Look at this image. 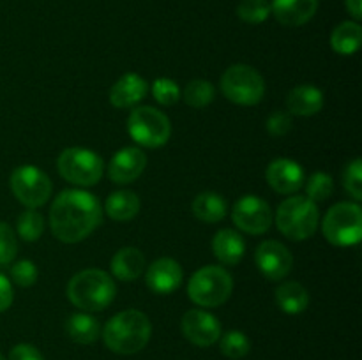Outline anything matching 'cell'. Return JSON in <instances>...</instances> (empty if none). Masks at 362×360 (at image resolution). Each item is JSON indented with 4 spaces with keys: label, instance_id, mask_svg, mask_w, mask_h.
<instances>
[{
    "label": "cell",
    "instance_id": "obj_1",
    "mask_svg": "<svg viewBox=\"0 0 362 360\" xmlns=\"http://www.w3.org/2000/svg\"><path fill=\"white\" fill-rule=\"evenodd\" d=\"M103 221V208L94 194L81 189L62 191L49 208L52 233L66 244L87 239Z\"/></svg>",
    "mask_w": 362,
    "mask_h": 360
},
{
    "label": "cell",
    "instance_id": "obj_2",
    "mask_svg": "<svg viewBox=\"0 0 362 360\" xmlns=\"http://www.w3.org/2000/svg\"><path fill=\"white\" fill-rule=\"evenodd\" d=\"M103 341L106 348L119 355H133L141 352L151 341L152 325L147 314L136 309H127L110 318L103 328Z\"/></svg>",
    "mask_w": 362,
    "mask_h": 360
},
{
    "label": "cell",
    "instance_id": "obj_3",
    "mask_svg": "<svg viewBox=\"0 0 362 360\" xmlns=\"http://www.w3.org/2000/svg\"><path fill=\"white\" fill-rule=\"evenodd\" d=\"M115 293L117 288L113 279L99 268L78 272L67 284V296L71 304L88 313L106 309L115 299Z\"/></svg>",
    "mask_w": 362,
    "mask_h": 360
},
{
    "label": "cell",
    "instance_id": "obj_4",
    "mask_svg": "<svg viewBox=\"0 0 362 360\" xmlns=\"http://www.w3.org/2000/svg\"><path fill=\"white\" fill-rule=\"evenodd\" d=\"M276 224L286 239L296 242L310 239L318 228L317 203L306 196L288 198L279 205Z\"/></svg>",
    "mask_w": 362,
    "mask_h": 360
},
{
    "label": "cell",
    "instance_id": "obj_5",
    "mask_svg": "<svg viewBox=\"0 0 362 360\" xmlns=\"http://www.w3.org/2000/svg\"><path fill=\"white\" fill-rule=\"evenodd\" d=\"M232 275L221 267H204L193 274L187 284V295L200 307H218L232 295Z\"/></svg>",
    "mask_w": 362,
    "mask_h": 360
},
{
    "label": "cell",
    "instance_id": "obj_6",
    "mask_svg": "<svg viewBox=\"0 0 362 360\" xmlns=\"http://www.w3.org/2000/svg\"><path fill=\"white\" fill-rule=\"evenodd\" d=\"M221 92L235 104L253 106L264 99L265 81L262 74L251 66L235 64L223 73Z\"/></svg>",
    "mask_w": 362,
    "mask_h": 360
},
{
    "label": "cell",
    "instance_id": "obj_7",
    "mask_svg": "<svg viewBox=\"0 0 362 360\" xmlns=\"http://www.w3.org/2000/svg\"><path fill=\"white\" fill-rule=\"evenodd\" d=\"M325 239L339 247L356 246L362 236V210L357 203L341 201L329 208L324 217Z\"/></svg>",
    "mask_w": 362,
    "mask_h": 360
},
{
    "label": "cell",
    "instance_id": "obj_8",
    "mask_svg": "<svg viewBox=\"0 0 362 360\" xmlns=\"http://www.w3.org/2000/svg\"><path fill=\"white\" fill-rule=\"evenodd\" d=\"M57 168L62 179L80 187L94 186L105 173V162L95 152L81 147H71L60 154Z\"/></svg>",
    "mask_w": 362,
    "mask_h": 360
},
{
    "label": "cell",
    "instance_id": "obj_9",
    "mask_svg": "<svg viewBox=\"0 0 362 360\" xmlns=\"http://www.w3.org/2000/svg\"><path fill=\"white\" fill-rule=\"evenodd\" d=\"M129 136L141 147L158 148L170 140L172 126L168 116L152 106H140L131 112L127 119Z\"/></svg>",
    "mask_w": 362,
    "mask_h": 360
},
{
    "label": "cell",
    "instance_id": "obj_10",
    "mask_svg": "<svg viewBox=\"0 0 362 360\" xmlns=\"http://www.w3.org/2000/svg\"><path fill=\"white\" fill-rule=\"evenodd\" d=\"M9 184L16 200L28 208L42 207L52 196V180L35 166L25 164L14 169Z\"/></svg>",
    "mask_w": 362,
    "mask_h": 360
},
{
    "label": "cell",
    "instance_id": "obj_11",
    "mask_svg": "<svg viewBox=\"0 0 362 360\" xmlns=\"http://www.w3.org/2000/svg\"><path fill=\"white\" fill-rule=\"evenodd\" d=\"M232 219L235 226L251 235H262L272 224V210L267 201L257 196L240 198L232 208Z\"/></svg>",
    "mask_w": 362,
    "mask_h": 360
},
{
    "label": "cell",
    "instance_id": "obj_12",
    "mask_svg": "<svg viewBox=\"0 0 362 360\" xmlns=\"http://www.w3.org/2000/svg\"><path fill=\"white\" fill-rule=\"evenodd\" d=\"M257 267L269 281H279L290 274L293 265V256L288 247L278 240H265L257 247L255 253Z\"/></svg>",
    "mask_w": 362,
    "mask_h": 360
},
{
    "label": "cell",
    "instance_id": "obj_13",
    "mask_svg": "<svg viewBox=\"0 0 362 360\" xmlns=\"http://www.w3.org/2000/svg\"><path fill=\"white\" fill-rule=\"evenodd\" d=\"M180 328L187 341L200 348L212 346L221 337V325H219L218 318L202 309L187 311L180 321Z\"/></svg>",
    "mask_w": 362,
    "mask_h": 360
},
{
    "label": "cell",
    "instance_id": "obj_14",
    "mask_svg": "<svg viewBox=\"0 0 362 360\" xmlns=\"http://www.w3.org/2000/svg\"><path fill=\"white\" fill-rule=\"evenodd\" d=\"M147 155L136 147L120 148L108 164V176L115 184H131L144 173Z\"/></svg>",
    "mask_w": 362,
    "mask_h": 360
},
{
    "label": "cell",
    "instance_id": "obj_15",
    "mask_svg": "<svg viewBox=\"0 0 362 360\" xmlns=\"http://www.w3.org/2000/svg\"><path fill=\"white\" fill-rule=\"evenodd\" d=\"M267 182L276 193L292 194L304 186V172L292 159H276L267 166Z\"/></svg>",
    "mask_w": 362,
    "mask_h": 360
},
{
    "label": "cell",
    "instance_id": "obj_16",
    "mask_svg": "<svg viewBox=\"0 0 362 360\" xmlns=\"http://www.w3.org/2000/svg\"><path fill=\"white\" fill-rule=\"evenodd\" d=\"M145 282L158 295H170L182 282V268L172 258H159L148 267Z\"/></svg>",
    "mask_w": 362,
    "mask_h": 360
},
{
    "label": "cell",
    "instance_id": "obj_17",
    "mask_svg": "<svg viewBox=\"0 0 362 360\" xmlns=\"http://www.w3.org/2000/svg\"><path fill=\"white\" fill-rule=\"evenodd\" d=\"M318 0H272L271 14L285 27L306 25L317 14Z\"/></svg>",
    "mask_w": 362,
    "mask_h": 360
},
{
    "label": "cell",
    "instance_id": "obj_18",
    "mask_svg": "<svg viewBox=\"0 0 362 360\" xmlns=\"http://www.w3.org/2000/svg\"><path fill=\"white\" fill-rule=\"evenodd\" d=\"M148 85L140 74L127 73L115 81L110 90V102L115 108H134L147 95Z\"/></svg>",
    "mask_w": 362,
    "mask_h": 360
},
{
    "label": "cell",
    "instance_id": "obj_19",
    "mask_svg": "<svg viewBox=\"0 0 362 360\" xmlns=\"http://www.w3.org/2000/svg\"><path fill=\"white\" fill-rule=\"evenodd\" d=\"M286 108L290 115L311 116L324 108V92L311 85H300L290 90L286 97Z\"/></svg>",
    "mask_w": 362,
    "mask_h": 360
},
{
    "label": "cell",
    "instance_id": "obj_20",
    "mask_svg": "<svg viewBox=\"0 0 362 360\" xmlns=\"http://www.w3.org/2000/svg\"><path fill=\"white\" fill-rule=\"evenodd\" d=\"M212 251L216 258L225 265H239L244 258L246 242L235 229H219L212 240Z\"/></svg>",
    "mask_w": 362,
    "mask_h": 360
},
{
    "label": "cell",
    "instance_id": "obj_21",
    "mask_svg": "<svg viewBox=\"0 0 362 360\" xmlns=\"http://www.w3.org/2000/svg\"><path fill=\"white\" fill-rule=\"evenodd\" d=\"M145 270V256L136 247H124L117 251L112 260V272L120 281H134Z\"/></svg>",
    "mask_w": 362,
    "mask_h": 360
},
{
    "label": "cell",
    "instance_id": "obj_22",
    "mask_svg": "<svg viewBox=\"0 0 362 360\" xmlns=\"http://www.w3.org/2000/svg\"><path fill=\"white\" fill-rule=\"evenodd\" d=\"M276 304L286 314H299L310 304V295L303 284L296 281H286L276 289Z\"/></svg>",
    "mask_w": 362,
    "mask_h": 360
},
{
    "label": "cell",
    "instance_id": "obj_23",
    "mask_svg": "<svg viewBox=\"0 0 362 360\" xmlns=\"http://www.w3.org/2000/svg\"><path fill=\"white\" fill-rule=\"evenodd\" d=\"M105 210L113 221H131L140 212V198L131 191H115L106 200Z\"/></svg>",
    "mask_w": 362,
    "mask_h": 360
},
{
    "label": "cell",
    "instance_id": "obj_24",
    "mask_svg": "<svg viewBox=\"0 0 362 360\" xmlns=\"http://www.w3.org/2000/svg\"><path fill=\"white\" fill-rule=\"evenodd\" d=\"M193 214L197 215V219H200L202 222H214L221 221L226 215V201L219 196L218 193H212V191H205V193H200L193 200Z\"/></svg>",
    "mask_w": 362,
    "mask_h": 360
},
{
    "label": "cell",
    "instance_id": "obj_25",
    "mask_svg": "<svg viewBox=\"0 0 362 360\" xmlns=\"http://www.w3.org/2000/svg\"><path fill=\"white\" fill-rule=\"evenodd\" d=\"M362 28L357 21H343L332 30L331 48L339 55H354L361 48Z\"/></svg>",
    "mask_w": 362,
    "mask_h": 360
},
{
    "label": "cell",
    "instance_id": "obj_26",
    "mask_svg": "<svg viewBox=\"0 0 362 360\" xmlns=\"http://www.w3.org/2000/svg\"><path fill=\"white\" fill-rule=\"evenodd\" d=\"M66 332L78 344H92L101 335V327L94 316L85 313H76L66 321Z\"/></svg>",
    "mask_w": 362,
    "mask_h": 360
},
{
    "label": "cell",
    "instance_id": "obj_27",
    "mask_svg": "<svg viewBox=\"0 0 362 360\" xmlns=\"http://www.w3.org/2000/svg\"><path fill=\"white\" fill-rule=\"evenodd\" d=\"M216 90L212 87L211 81L207 80H193L187 83L186 90H184V101L187 102V106L191 108H205V106L211 104L214 101Z\"/></svg>",
    "mask_w": 362,
    "mask_h": 360
},
{
    "label": "cell",
    "instance_id": "obj_28",
    "mask_svg": "<svg viewBox=\"0 0 362 360\" xmlns=\"http://www.w3.org/2000/svg\"><path fill=\"white\" fill-rule=\"evenodd\" d=\"M219 341V349L225 356L232 360H239L243 356H246L251 349L250 339L246 337V334L239 330H230L226 334H223Z\"/></svg>",
    "mask_w": 362,
    "mask_h": 360
},
{
    "label": "cell",
    "instance_id": "obj_29",
    "mask_svg": "<svg viewBox=\"0 0 362 360\" xmlns=\"http://www.w3.org/2000/svg\"><path fill=\"white\" fill-rule=\"evenodd\" d=\"M42 232H45V219L39 212H35L34 208L21 212L18 217V235L21 239L27 242H35L41 239Z\"/></svg>",
    "mask_w": 362,
    "mask_h": 360
},
{
    "label": "cell",
    "instance_id": "obj_30",
    "mask_svg": "<svg viewBox=\"0 0 362 360\" xmlns=\"http://www.w3.org/2000/svg\"><path fill=\"white\" fill-rule=\"evenodd\" d=\"M237 16L244 23H264L271 16V2L269 0H240V4L237 6Z\"/></svg>",
    "mask_w": 362,
    "mask_h": 360
},
{
    "label": "cell",
    "instance_id": "obj_31",
    "mask_svg": "<svg viewBox=\"0 0 362 360\" xmlns=\"http://www.w3.org/2000/svg\"><path fill=\"white\" fill-rule=\"evenodd\" d=\"M332 189H334V182H332L331 175L318 172L311 175L306 182V198H310L311 201H324L331 196Z\"/></svg>",
    "mask_w": 362,
    "mask_h": 360
},
{
    "label": "cell",
    "instance_id": "obj_32",
    "mask_svg": "<svg viewBox=\"0 0 362 360\" xmlns=\"http://www.w3.org/2000/svg\"><path fill=\"white\" fill-rule=\"evenodd\" d=\"M152 95L163 106H173L180 99V88L170 78H158L152 85Z\"/></svg>",
    "mask_w": 362,
    "mask_h": 360
},
{
    "label": "cell",
    "instance_id": "obj_33",
    "mask_svg": "<svg viewBox=\"0 0 362 360\" xmlns=\"http://www.w3.org/2000/svg\"><path fill=\"white\" fill-rule=\"evenodd\" d=\"M343 186L352 194L354 200H362V161L356 159L350 164H346L345 173H343Z\"/></svg>",
    "mask_w": 362,
    "mask_h": 360
},
{
    "label": "cell",
    "instance_id": "obj_34",
    "mask_svg": "<svg viewBox=\"0 0 362 360\" xmlns=\"http://www.w3.org/2000/svg\"><path fill=\"white\" fill-rule=\"evenodd\" d=\"M18 242L7 222L0 221V265H9L16 258Z\"/></svg>",
    "mask_w": 362,
    "mask_h": 360
},
{
    "label": "cell",
    "instance_id": "obj_35",
    "mask_svg": "<svg viewBox=\"0 0 362 360\" xmlns=\"http://www.w3.org/2000/svg\"><path fill=\"white\" fill-rule=\"evenodd\" d=\"M11 277L18 286L27 288L37 281V268L30 260H21L11 267Z\"/></svg>",
    "mask_w": 362,
    "mask_h": 360
},
{
    "label": "cell",
    "instance_id": "obj_36",
    "mask_svg": "<svg viewBox=\"0 0 362 360\" xmlns=\"http://www.w3.org/2000/svg\"><path fill=\"white\" fill-rule=\"evenodd\" d=\"M292 129V116L286 112H274L267 120V131L271 136L281 138Z\"/></svg>",
    "mask_w": 362,
    "mask_h": 360
},
{
    "label": "cell",
    "instance_id": "obj_37",
    "mask_svg": "<svg viewBox=\"0 0 362 360\" xmlns=\"http://www.w3.org/2000/svg\"><path fill=\"white\" fill-rule=\"evenodd\" d=\"M9 360H45L35 346L32 344H16L9 353Z\"/></svg>",
    "mask_w": 362,
    "mask_h": 360
},
{
    "label": "cell",
    "instance_id": "obj_38",
    "mask_svg": "<svg viewBox=\"0 0 362 360\" xmlns=\"http://www.w3.org/2000/svg\"><path fill=\"white\" fill-rule=\"evenodd\" d=\"M13 304V286L6 275L0 274V313L7 311Z\"/></svg>",
    "mask_w": 362,
    "mask_h": 360
},
{
    "label": "cell",
    "instance_id": "obj_39",
    "mask_svg": "<svg viewBox=\"0 0 362 360\" xmlns=\"http://www.w3.org/2000/svg\"><path fill=\"white\" fill-rule=\"evenodd\" d=\"M346 11L352 14L354 20H361L362 18V0H345Z\"/></svg>",
    "mask_w": 362,
    "mask_h": 360
},
{
    "label": "cell",
    "instance_id": "obj_40",
    "mask_svg": "<svg viewBox=\"0 0 362 360\" xmlns=\"http://www.w3.org/2000/svg\"><path fill=\"white\" fill-rule=\"evenodd\" d=\"M0 360H7V359H6V356H4V355H2V353H0Z\"/></svg>",
    "mask_w": 362,
    "mask_h": 360
}]
</instances>
